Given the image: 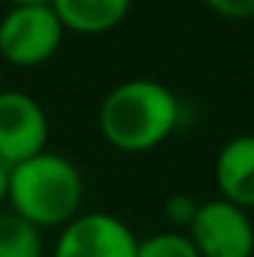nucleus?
Listing matches in <instances>:
<instances>
[{
  "label": "nucleus",
  "mask_w": 254,
  "mask_h": 257,
  "mask_svg": "<svg viewBox=\"0 0 254 257\" xmlns=\"http://www.w3.org/2000/svg\"><path fill=\"white\" fill-rule=\"evenodd\" d=\"M213 178L219 197L240 208H254V134H238L227 140L216 154Z\"/></svg>",
  "instance_id": "obj_7"
},
{
  "label": "nucleus",
  "mask_w": 254,
  "mask_h": 257,
  "mask_svg": "<svg viewBox=\"0 0 254 257\" xmlns=\"http://www.w3.org/2000/svg\"><path fill=\"white\" fill-rule=\"evenodd\" d=\"M134 0H50L63 30L80 36L110 33L129 17Z\"/></svg>",
  "instance_id": "obj_8"
},
{
  "label": "nucleus",
  "mask_w": 254,
  "mask_h": 257,
  "mask_svg": "<svg viewBox=\"0 0 254 257\" xmlns=\"http://www.w3.org/2000/svg\"><path fill=\"white\" fill-rule=\"evenodd\" d=\"M85 197L82 173L71 159L41 151L9 167L6 203L33 227H63L80 213Z\"/></svg>",
  "instance_id": "obj_2"
},
{
  "label": "nucleus",
  "mask_w": 254,
  "mask_h": 257,
  "mask_svg": "<svg viewBox=\"0 0 254 257\" xmlns=\"http://www.w3.org/2000/svg\"><path fill=\"white\" fill-rule=\"evenodd\" d=\"M180 101L159 79H126L115 85L99 107L101 137L123 154L159 148L178 128Z\"/></svg>",
  "instance_id": "obj_1"
},
{
  "label": "nucleus",
  "mask_w": 254,
  "mask_h": 257,
  "mask_svg": "<svg viewBox=\"0 0 254 257\" xmlns=\"http://www.w3.org/2000/svg\"><path fill=\"white\" fill-rule=\"evenodd\" d=\"M199 257H251L254 222L249 211L224 197L199 203L189 227Z\"/></svg>",
  "instance_id": "obj_4"
},
{
  "label": "nucleus",
  "mask_w": 254,
  "mask_h": 257,
  "mask_svg": "<svg viewBox=\"0 0 254 257\" xmlns=\"http://www.w3.org/2000/svg\"><path fill=\"white\" fill-rule=\"evenodd\" d=\"M50 120L39 99L25 90H0V162L20 164L47 151Z\"/></svg>",
  "instance_id": "obj_6"
},
{
  "label": "nucleus",
  "mask_w": 254,
  "mask_h": 257,
  "mask_svg": "<svg viewBox=\"0 0 254 257\" xmlns=\"http://www.w3.org/2000/svg\"><path fill=\"white\" fill-rule=\"evenodd\" d=\"M137 241L129 224L112 213H77L60 227L52 257H137Z\"/></svg>",
  "instance_id": "obj_5"
},
{
  "label": "nucleus",
  "mask_w": 254,
  "mask_h": 257,
  "mask_svg": "<svg viewBox=\"0 0 254 257\" xmlns=\"http://www.w3.org/2000/svg\"><path fill=\"white\" fill-rule=\"evenodd\" d=\"M197 208H199V203L191 194L178 192V194H169L164 200V216L172 227H189L194 213H197Z\"/></svg>",
  "instance_id": "obj_11"
},
{
  "label": "nucleus",
  "mask_w": 254,
  "mask_h": 257,
  "mask_svg": "<svg viewBox=\"0 0 254 257\" xmlns=\"http://www.w3.org/2000/svg\"><path fill=\"white\" fill-rule=\"evenodd\" d=\"M137 257H199V252L189 232L161 230L137 241Z\"/></svg>",
  "instance_id": "obj_10"
},
{
  "label": "nucleus",
  "mask_w": 254,
  "mask_h": 257,
  "mask_svg": "<svg viewBox=\"0 0 254 257\" xmlns=\"http://www.w3.org/2000/svg\"><path fill=\"white\" fill-rule=\"evenodd\" d=\"M63 36L52 6H11L0 20V58L14 69H36L60 50Z\"/></svg>",
  "instance_id": "obj_3"
},
{
  "label": "nucleus",
  "mask_w": 254,
  "mask_h": 257,
  "mask_svg": "<svg viewBox=\"0 0 254 257\" xmlns=\"http://www.w3.org/2000/svg\"><path fill=\"white\" fill-rule=\"evenodd\" d=\"M0 257H41V230L14 211L0 213Z\"/></svg>",
  "instance_id": "obj_9"
},
{
  "label": "nucleus",
  "mask_w": 254,
  "mask_h": 257,
  "mask_svg": "<svg viewBox=\"0 0 254 257\" xmlns=\"http://www.w3.org/2000/svg\"><path fill=\"white\" fill-rule=\"evenodd\" d=\"M213 14L232 22H249L254 20V0H202Z\"/></svg>",
  "instance_id": "obj_12"
},
{
  "label": "nucleus",
  "mask_w": 254,
  "mask_h": 257,
  "mask_svg": "<svg viewBox=\"0 0 254 257\" xmlns=\"http://www.w3.org/2000/svg\"><path fill=\"white\" fill-rule=\"evenodd\" d=\"M11 6H50V0H9Z\"/></svg>",
  "instance_id": "obj_14"
},
{
  "label": "nucleus",
  "mask_w": 254,
  "mask_h": 257,
  "mask_svg": "<svg viewBox=\"0 0 254 257\" xmlns=\"http://www.w3.org/2000/svg\"><path fill=\"white\" fill-rule=\"evenodd\" d=\"M6 197H9V164L0 162V205L6 203Z\"/></svg>",
  "instance_id": "obj_13"
}]
</instances>
